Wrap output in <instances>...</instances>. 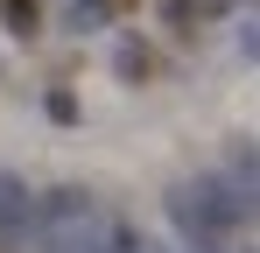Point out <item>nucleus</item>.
Masks as SVG:
<instances>
[{"label":"nucleus","instance_id":"1","mask_svg":"<svg viewBox=\"0 0 260 253\" xmlns=\"http://www.w3.org/2000/svg\"><path fill=\"white\" fill-rule=\"evenodd\" d=\"M0 7H7V28H14L21 42L36 36V21H43V14H36V0H0Z\"/></svg>","mask_w":260,"mask_h":253},{"label":"nucleus","instance_id":"2","mask_svg":"<svg viewBox=\"0 0 260 253\" xmlns=\"http://www.w3.org/2000/svg\"><path fill=\"white\" fill-rule=\"evenodd\" d=\"M120 71H127V78H148V49H141V42L120 49Z\"/></svg>","mask_w":260,"mask_h":253}]
</instances>
